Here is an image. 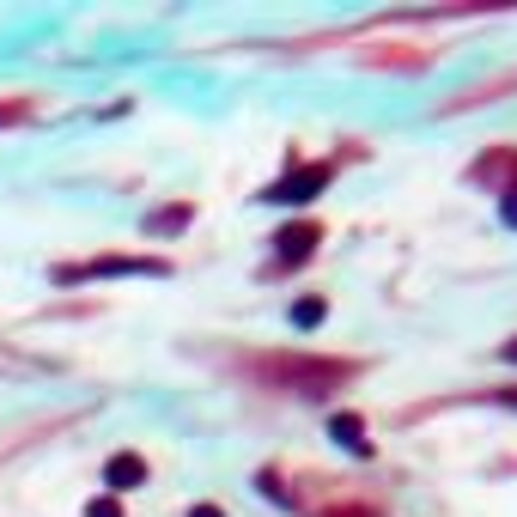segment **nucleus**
Returning a JSON list of instances; mask_svg holds the SVG:
<instances>
[{
	"instance_id": "obj_7",
	"label": "nucleus",
	"mask_w": 517,
	"mask_h": 517,
	"mask_svg": "<svg viewBox=\"0 0 517 517\" xmlns=\"http://www.w3.org/2000/svg\"><path fill=\"white\" fill-rule=\"evenodd\" d=\"M189 219H195V207H189V201H177V207L146 213V232H153V238H177V232L189 226Z\"/></svg>"
},
{
	"instance_id": "obj_11",
	"label": "nucleus",
	"mask_w": 517,
	"mask_h": 517,
	"mask_svg": "<svg viewBox=\"0 0 517 517\" xmlns=\"http://www.w3.org/2000/svg\"><path fill=\"white\" fill-rule=\"evenodd\" d=\"M505 226H517V189L505 195Z\"/></svg>"
},
{
	"instance_id": "obj_6",
	"label": "nucleus",
	"mask_w": 517,
	"mask_h": 517,
	"mask_svg": "<svg viewBox=\"0 0 517 517\" xmlns=\"http://www.w3.org/2000/svg\"><path fill=\"white\" fill-rule=\"evenodd\" d=\"M359 426H365L359 414H335V420H329V438H335V445H347L353 457H372V438H365Z\"/></svg>"
},
{
	"instance_id": "obj_12",
	"label": "nucleus",
	"mask_w": 517,
	"mask_h": 517,
	"mask_svg": "<svg viewBox=\"0 0 517 517\" xmlns=\"http://www.w3.org/2000/svg\"><path fill=\"white\" fill-rule=\"evenodd\" d=\"M499 359H505V365H517V341H505V347H499Z\"/></svg>"
},
{
	"instance_id": "obj_10",
	"label": "nucleus",
	"mask_w": 517,
	"mask_h": 517,
	"mask_svg": "<svg viewBox=\"0 0 517 517\" xmlns=\"http://www.w3.org/2000/svg\"><path fill=\"white\" fill-rule=\"evenodd\" d=\"M25 116V104H0V128H7V122H19Z\"/></svg>"
},
{
	"instance_id": "obj_9",
	"label": "nucleus",
	"mask_w": 517,
	"mask_h": 517,
	"mask_svg": "<svg viewBox=\"0 0 517 517\" xmlns=\"http://www.w3.org/2000/svg\"><path fill=\"white\" fill-rule=\"evenodd\" d=\"M86 517H122V499H116V493H104V499H92V505H86Z\"/></svg>"
},
{
	"instance_id": "obj_8",
	"label": "nucleus",
	"mask_w": 517,
	"mask_h": 517,
	"mask_svg": "<svg viewBox=\"0 0 517 517\" xmlns=\"http://www.w3.org/2000/svg\"><path fill=\"white\" fill-rule=\"evenodd\" d=\"M323 299H299V305H292V323H299V329H311V323H323Z\"/></svg>"
},
{
	"instance_id": "obj_3",
	"label": "nucleus",
	"mask_w": 517,
	"mask_h": 517,
	"mask_svg": "<svg viewBox=\"0 0 517 517\" xmlns=\"http://www.w3.org/2000/svg\"><path fill=\"white\" fill-rule=\"evenodd\" d=\"M329 177H335V165H299V171H286L280 183H268L262 201H274V207H286V201H311V195L329 189Z\"/></svg>"
},
{
	"instance_id": "obj_2",
	"label": "nucleus",
	"mask_w": 517,
	"mask_h": 517,
	"mask_svg": "<svg viewBox=\"0 0 517 517\" xmlns=\"http://www.w3.org/2000/svg\"><path fill=\"white\" fill-rule=\"evenodd\" d=\"M116 274H171L165 256H92V262H61L55 280L73 286V280H116Z\"/></svg>"
},
{
	"instance_id": "obj_5",
	"label": "nucleus",
	"mask_w": 517,
	"mask_h": 517,
	"mask_svg": "<svg viewBox=\"0 0 517 517\" xmlns=\"http://www.w3.org/2000/svg\"><path fill=\"white\" fill-rule=\"evenodd\" d=\"M104 481H110L116 493H128V487H140V481H146V457H134V451H116V457L104 463Z\"/></svg>"
},
{
	"instance_id": "obj_4",
	"label": "nucleus",
	"mask_w": 517,
	"mask_h": 517,
	"mask_svg": "<svg viewBox=\"0 0 517 517\" xmlns=\"http://www.w3.org/2000/svg\"><path fill=\"white\" fill-rule=\"evenodd\" d=\"M317 244H323V226H317V219H292V226H280V238H274V262H280V268H299Z\"/></svg>"
},
{
	"instance_id": "obj_1",
	"label": "nucleus",
	"mask_w": 517,
	"mask_h": 517,
	"mask_svg": "<svg viewBox=\"0 0 517 517\" xmlns=\"http://www.w3.org/2000/svg\"><path fill=\"white\" fill-rule=\"evenodd\" d=\"M256 372L268 384L299 390V396H329L359 372V365L353 359H317V353H268V359H256Z\"/></svg>"
},
{
	"instance_id": "obj_14",
	"label": "nucleus",
	"mask_w": 517,
	"mask_h": 517,
	"mask_svg": "<svg viewBox=\"0 0 517 517\" xmlns=\"http://www.w3.org/2000/svg\"><path fill=\"white\" fill-rule=\"evenodd\" d=\"M189 517H219V505H195V511H189Z\"/></svg>"
},
{
	"instance_id": "obj_13",
	"label": "nucleus",
	"mask_w": 517,
	"mask_h": 517,
	"mask_svg": "<svg viewBox=\"0 0 517 517\" xmlns=\"http://www.w3.org/2000/svg\"><path fill=\"white\" fill-rule=\"evenodd\" d=\"M493 402H505V408H517V390H493Z\"/></svg>"
}]
</instances>
